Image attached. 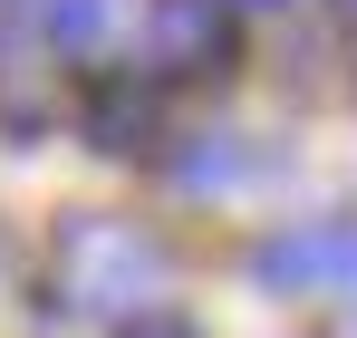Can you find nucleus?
Returning a JSON list of instances; mask_svg holds the SVG:
<instances>
[{
	"label": "nucleus",
	"instance_id": "obj_1",
	"mask_svg": "<svg viewBox=\"0 0 357 338\" xmlns=\"http://www.w3.org/2000/svg\"><path fill=\"white\" fill-rule=\"evenodd\" d=\"M165 290H174V251L145 223H126V213H68L49 232V309H68V319L126 329V319L165 309Z\"/></svg>",
	"mask_w": 357,
	"mask_h": 338
},
{
	"label": "nucleus",
	"instance_id": "obj_2",
	"mask_svg": "<svg viewBox=\"0 0 357 338\" xmlns=\"http://www.w3.org/2000/svg\"><path fill=\"white\" fill-rule=\"evenodd\" d=\"M251 281L271 300H338L357 309V213H319V223H290L251 251Z\"/></svg>",
	"mask_w": 357,
	"mask_h": 338
},
{
	"label": "nucleus",
	"instance_id": "obj_3",
	"mask_svg": "<svg viewBox=\"0 0 357 338\" xmlns=\"http://www.w3.org/2000/svg\"><path fill=\"white\" fill-rule=\"evenodd\" d=\"M232 0H155L145 10V78H222L232 68Z\"/></svg>",
	"mask_w": 357,
	"mask_h": 338
},
{
	"label": "nucleus",
	"instance_id": "obj_4",
	"mask_svg": "<svg viewBox=\"0 0 357 338\" xmlns=\"http://www.w3.org/2000/svg\"><path fill=\"white\" fill-rule=\"evenodd\" d=\"M77 135L97 155H145L165 126H155V78H97L87 107H77Z\"/></svg>",
	"mask_w": 357,
	"mask_h": 338
},
{
	"label": "nucleus",
	"instance_id": "obj_5",
	"mask_svg": "<svg viewBox=\"0 0 357 338\" xmlns=\"http://www.w3.org/2000/svg\"><path fill=\"white\" fill-rule=\"evenodd\" d=\"M174 184L183 193H232V184H261V155L213 126V135H183L174 145Z\"/></svg>",
	"mask_w": 357,
	"mask_h": 338
},
{
	"label": "nucleus",
	"instance_id": "obj_6",
	"mask_svg": "<svg viewBox=\"0 0 357 338\" xmlns=\"http://www.w3.org/2000/svg\"><path fill=\"white\" fill-rule=\"evenodd\" d=\"M116 338H193V329H183L174 309H145V319H126V329H116Z\"/></svg>",
	"mask_w": 357,
	"mask_h": 338
},
{
	"label": "nucleus",
	"instance_id": "obj_7",
	"mask_svg": "<svg viewBox=\"0 0 357 338\" xmlns=\"http://www.w3.org/2000/svg\"><path fill=\"white\" fill-rule=\"evenodd\" d=\"M232 10H290V0H232Z\"/></svg>",
	"mask_w": 357,
	"mask_h": 338
},
{
	"label": "nucleus",
	"instance_id": "obj_8",
	"mask_svg": "<svg viewBox=\"0 0 357 338\" xmlns=\"http://www.w3.org/2000/svg\"><path fill=\"white\" fill-rule=\"evenodd\" d=\"M348 10H357V0H348Z\"/></svg>",
	"mask_w": 357,
	"mask_h": 338
}]
</instances>
